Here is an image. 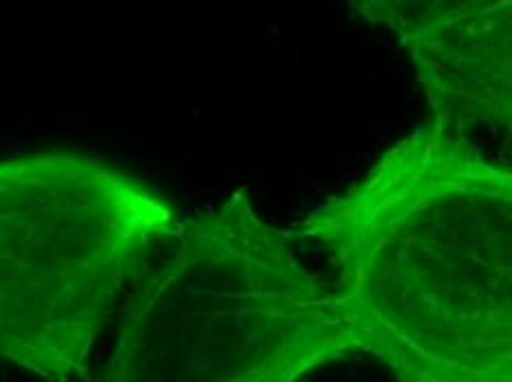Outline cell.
Instances as JSON below:
<instances>
[{"instance_id": "6da1fadb", "label": "cell", "mask_w": 512, "mask_h": 382, "mask_svg": "<svg viewBox=\"0 0 512 382\" xmlns=\"http://www.w3.org/2000/svg\"><path fill=\"white\" fill-rule=\"evenodd\" d=\"M338 270L360 354L404 382H512V166L433 118L290 232Z\"/></svg>"}, {"instance_id": "7a4b0ae2", "label": "cell", "mask_w": 512, "mask_h": 382, "mask_svg": "<svg viewBox=\"0 0 512 382\" xmlns=\"http://www.w3.org/2000/svg\"><path fill=\"white\" fill-rule=\"evenodd\" d=\"M237 190L181 219L126 292L104 382H292L360 354L334 281Z\"/></svg>"}, {"instance_id": "3957f363", "label": "cell", "mask_w": 512, "mask_h": 382, "mask_svg": "<svg viewBox=\"0 0 512 382\" xmlns=\"http://www.w3.org/2000/svg\"><path fill=\"white\" fill-rule=\"evenodd\" d=\"M179 224L164 193L98 155L0 159V363L82 378L126 292Z\"/></svg>"}, {"instance_id": "277c9868", "label": "cell", "mask_w": 512, "mask_h": 382, "mask_svg": "<svg viewBox=\"0 0 512 382\" xmlns=\"http://www.w3.org/2000/svg\"><path fill=\"white\" fill-rule=\"evenodd\" d=\"M398 40L435 122L512 140V0H424Z\"/></svg>"}, {"instance_id": "5b68a950", "label": "cell", "mask_w": 512, "mask_h": 382, "mask_svg": "<svg viewBox=\"0 0 512 382\" xmlns=\"http://www.w3.org/2000/svg\"><path fill=\"white\" fill-rule=\"evenodd\" d=\"M351 12L367 23L384 27L400 36L411 20L420 14L424 0H347Z\"/></svg>"}]
</instances>
